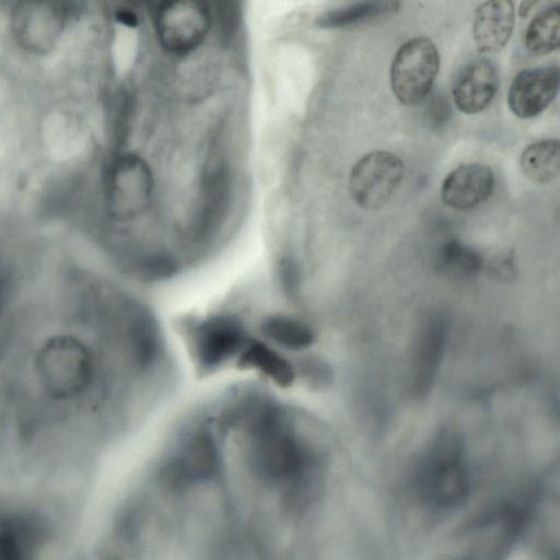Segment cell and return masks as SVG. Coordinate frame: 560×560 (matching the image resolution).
Masks as SVG:
<instances>
[{
  "label": "cell",
  "instance_id": "3",
  "mask_svg": "<svg viewBox=\"0 0 560 560\" xmlns=\"http://www.w3.org/2000/svg\"><path fill=\"white\" fill-rule=\"evenodd\" d=\"M72 10L62 2H16L10 12V30L15 44L25 52L44 56L60 43Z\"/></svg>",
  "mask_w": 560,
  "mask_h": 560
},
{
  "label": "cell",
  "instance_id": "8",
  "mask_svg": "<svg viewBox=\"0 0 560 560\" xmlns=\"http://www.w3.org/2000/svg\"><path fill=\"white\" fill-rule=\"evenodd\" d=\"M444 316L429 317L416 339L411 365V389L418 398L425 397L436 378L448 338Z\"/></svg>",
  "mask_w": 560,
  "mask_h": 560
},
{
  "label": "cell",
  "instance_id": "1",
  "mask_svg": "<svg viewBox=\"0 0 560 560\" xmlns=\"http://www.w3.org/2000/svg\"><path fill=\"white\" fill-rule=\"evenodd\" d=\"M248 319L237 310L224 307L178 322V331L198 372L208 374L235 364L253 332Z\"/></svg>",
  "mask_w": 560,
  "mask_h": 560
},
{
  "label": "cell",
  "instance_id": "2",
  "mask_svg": "<svg viewBox=\"0 0 560 560\" xmlns=\"http://www.w3.org/2000/svg\"><path fill=\"white\" fill-rule=\"evenodd\" d=\"M416 493L429 509L447 511L469 497L470 476L460 440L439 433L421 456L415 474Z\"/></svg>",
  "mask_w": 560,
  "mask_h": 560
},
{
  "label": "cell",
  "instance_id": "15",
  "mask_svg": "<svg viewBox=\"0 0 560 560\" xmlns=\"http://www.w3.org/2000/svg\"><path fill=\"white\" fill-rule=\"evenodd\" d=\"M399 8L394 1H363L352 3L325 13L319 18L323 27H348L378 16L392 14Z\"/></svg>",
  "mask_w": 560,
  "mask_h": 560
},
{
  "label": "cell",
  "instance_id": "10",
  "mask_svg": "<svg viewBox=\"0 0 560 560\" xmlns=\"http://www.w3.org/2000/svg\"><path fill=\"white\" fill-rule=\"evenodd\" d=\"M499 85L495 66L487 58H477L457 75L452 94L456 107L465 114H477L492 102Z\"/></svg>",
  "mask_w": 560,
  "mask_h": 560
},
{
  "label": "cell",
  "instance_id": "11",
  "mask_svg": "<svg viewBox=\"0 0 560 560\" xmlns=\"http://www.w3.org/2000/svg\"><path fill=\"white\" fill-rule=\"evenodd\" d=\"M494 176L483 164L471 163L454 168L444 178L442 200L456 210L472 209L487 200L493 191Z\"/></svg>",
  "mask_w": 560,
  "mask_h": 560
},
{
  "label": "cell",
  "instance_id": "4",
  "mask_svg": "<svg viewBox=\"0 0 560 560\" xmlns=\"http://www.w3.org/2000/svg\"><path fill=\"white\" fill-rule=\"evenodd\" d=\"M153 191L150 168L137 155L118 156L108 167L104 184V203L109 218L127 222L148 207Z\"/></svg>",
  "mask_w": 560,
  "mask_h": 560
},
{
  "label": "cell",
  "instance_id": "14",
  "mask_svg": "<svg viewBox=\"0 0 560 560\" xmlns=\"http://www.w3.org/2000/svg\"><path fill=\"white\" fill-rule=\"evenodd\" d=\"M560 37V4H551L541 10L528 24L524 43L527 50L536 56L555 51Z\"/></svg>",
  "mask_w": 560,
  "mask_h": 560
},
{
  "label": "cell",
  "instance_id": "17",
  "mask_svg": "<svg viewBox=\"0 0 560 560\" xmlns=\"http://www.w3.org/2000/svg\"><path fill=\"white\" fill-rule=\"evenodd\" d=\"M425 120L433 128L443 127L451 116V103L446 95L436 94L428 103Z\"/></svg>",
  "mask_w": 560,
  "mask_h": 560
},
{
  "label": "cell",
  "instance_id": "6",
  "mask_svg": "<svg viewBox=\"0 0 560 560\" xmlns=\"http://www.w3.org/2000/svg\"><path fill=\"white\" fill-rule=\"evenodd\" d=\"M404 177V163L396 154L377 150L363 155L353 165L348 189L353 202L363 210L386 205Z\"/></svg>",
  "mask_w": 560,
  "mask_h": 560
},
{
  "label": "cell",
  "instance_id": "9",
  "mask_svg": "<svg viewBox=\"0 0 560 560\" xmlns=\"http://www.w3.org/2000/svg\"><path fill=\"white\" fill-rule=\"evenodd\" d=\"M559 89V68L556 65L526 69L513 79L508 104L518 118L528 119L541 114L556 97Z\"/></svg>",
  "mask_w": 560,
  "mask_h": 560
},
{
  "label": "cell",
  "instance_id": "16",
  "mask_svg": "<svg viewBox=\"0 0 560 560\" xmlns=\"http://www.w3.org/2000/svg\"><path fill=\"white\" fill-rule=\"evenodd\" d=\"M436 261L440 269L459 276H474L482 268L479 254L455 238L442 244Z\"/></svg>",
  "mask_w": 560,
  "mask_h": 560
},
{
  "label": "cell",
  "instance_id": "12",
  "mask_svg": "<svg viewBox=\"0 0 560 560\" xmlns=\"http://www.w3.org/2000/svg\"><path fill=\"white\" fill-rule=\"evenodd\" d=\"M515 23L514 3L493 0L481 3L474 15L472 38L480 54H495L508 44Z\"/></svg>",
  "mask_w": 560,
  "mask_h": 560
},
{
  "label": "cell",
  "instance_id": "7",
  "mask_svg": "<svg viewBox=\"0 0 560 560\" xmlns=\"http://www.w3.org/2000/svg\"><path fill=\"white\" fill-rule=\"evenodd\" d=\"M156 36L173 55H187L202 43L210 27V14L201 2L161 3L154 15Z\"/></svg>",
  "mask_w": 560,
  "mask_h": 560
},
{
  "label": "cell",
  "instance_id": "13",
  "mask_svg": "<svg viewBox=\"0 0 560 560\" xmlns=\"http://www.w3.org/2000/svg\"><path fill=\"white\" fill-rule=\"evenodd\" d=\"M560 144L558 139H544L527 145L520 158L525 177L537 184L555 180L560 171Z\"/></svg>",
  "mask_w": 560,
  "mask_h": 560
},
{
  "label": "cell",
  "instance_id": "5",
  "mask_svg": "<svg viewBox=\"0 0 560 560\" xmlns=\"http://www.w3.org/2000/svg\"><path fill=\"white\" fill-rule=\"evenodd\" d=\"M440 68L434 43L423 36L405 42L390 66V86L404 105H415L430 92Z\"/></svg>",
  "mask_w": 560,
  "mask_h": 560
},
{
  "label": "cell",
  "instance_id": "19",
  "mask_svg": "<svg viewBox=\"0 0 560 560\" xmlns=\"http://www.w3.org/2000/svg\"><path fill=\"white\" fill-rule=\"evenodd\" d=\"M448 560H467L465 558H453V559H448Z\"/></svg>",
  "mask_w": 560,
  "mask_h": 560
},
{
  "label": "cell",
  "instance_id": "18",
  "mask_svg": "<svg viewBox=\"0 0 560 560\" xmlns=\"http://www.w3.org/2000/svg\"><path fill=\"white\" fill-rule=\"evenodd\" d=\"M535 3H536V1H523L518 8L520 16H522V18L526 16L528 14V12L530 11V8L533 5H535Z\"/></svg>",
  "mask_w": 560,
  "mask_h": 560
}]
</instances>
